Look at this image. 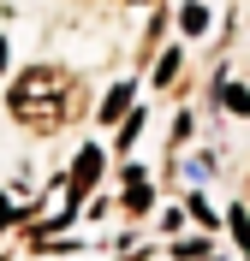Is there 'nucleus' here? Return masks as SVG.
Instances as JSON below:
<instances>
[{"label": "nucleus", "mask_w": 250, "mask_h": 261, "mask_svg": "<svg viewBox=\"0 0 250 261\" xmlns=\"http://www.w3.org/2000/svg\"><path fill=\"white\" fill-rule=\"evenodd\" d=\"M66 113H72V77L60 65H36V71H24V77L12 83V119L30 125L36 137L60 130Z\"/></svg>", "instance_id": "f257e3e1"}, {"label": "nucleus", "mask_w": 250, "mask_h": 261, "mask_svg": "<svg viewBox=\"0 0 250 261\" xmlns=\"http://www.w3.org/2000/svg\"><path fill=\"white\" fill-rule=\"evenodd\" d=\"M96 172H101V148H83L78 161H72V172H66V190H72V202L96 190Z\"/></svg>", "instance_id": "f03ea898"}, {"label": "nucleus", "mask_w": 250, "mask_h": 261, "mask_svg": "<svg viewBox=\"0 0 250 261\" xmlns=\"http://www.w3.org/2000/svg\"><path fill=\"white\" fill-rule=\"evenodd\" d=\"M125 208H131V214H143V208H149V184L137 178V172H125Z\"/></svg>", "instance_id": "7ed1b4c3"}, {"label": "nucleus", "mask_w": 250, "mask_h": 261, "mask_svg": "<svg viewBox=\"0 0 250 261\" xmlns=\"http://www.w3.org/2000/svg\"><path fill=\"white\" fill-rule=\"evenodd\" d=\"M179 30L185 36H202V30H209V12H202V6H185V12H179Z\"/></svg>", "instance_id": "20e7f679"}, {"label": "nucleus", "mask_w": 250, "mask_h": 261, "mask_svg": "<svg viewBox=\"0 0 250 261\" xmlns=\"http://www.w3.org/2000/svg\"><path fill=\"white\" fill-rule=\"evenodd\" d=\"M125 101H131V89H107V101H101V119H119V113H125Z\"/></svg>", "instance_id": "39448f33"}, {"label": "nucleus", "mask_w": 250, "mask_h": 261, "mask_svg": "<svg viewBox=\"0 0 250 261\" xmlns=\"http://www.w3.org/2000/svg\"><path fill=\"white\" fill-rule=\"evenodd\" d=\"M220 101H226L233 113H250V89H238V83H226V89H220Z\"/></svg>", "instance_id": "423d86ee"}, {"label": "nucleus", "mask_w": 250, "mask_h": 261, "mask_svg": "<svg viewBox=\"0 0 250 261\" xmlns=\"http://www.w3.org/2000/svg\"><path fill=\"white\" fill-rule=\"evenodd\" d=\"M0 226H12V196H0Z\"/></svg>", "instance_id": "0eeeda50"}, {"label": "nucleus", "mask_w": 250, "mask_h": 261, "mask_svg": "<svg viewBox=\"0 0 250 261\" xmlns=\"http://www.w3.org/2000/svg\"><path fill=\"white\" fill-rule=\"evenodd\" d=\"M0 65H6V42H0Z\"/></svg>", "instance_id": "6e6552de"}]
</instances>
